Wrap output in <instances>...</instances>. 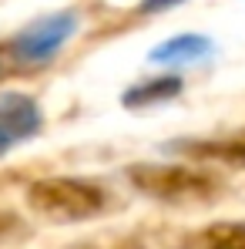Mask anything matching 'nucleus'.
<instances>
[{"label":"nucleus","mask_w":245,"mask_h":249,"mask_svg":"<svg viewBox=\"0 0 245 249\" xmlns=\"http://www.w3.org/2000/svg\"><path fill=\"white\" fill-rule=\"evenodd\" d=\"M27 202L34 212H41L54 222H81L98 215L108 206V192L84 182V178H67V175H54V178H37L27 189Z\"/></svg>","instance_id":"f257e3e1"},{"label":"nucleus","mask_w":245,"mask_h":249,"mask_svg":"<svg viewBox=\"0 0 245 249\" xmlns=\"http://www.w3.org/2000/svg\"><path fill=\"white\" fill-rule=\"evenodd\" d=\"M128 182L162 202H188V199H208L218 182L195 165H168V162H134L128 168Z\"/></svg>","instance_id":"f03ea898"},{"label":"nucleus","mask_w":245,"mask_h":249,"mask_svg":"<svg viewBox=\"0 0 245 249\" xmlns=\"http://www.w3.org/2000/svg\"><path fill=\"white\" fill-rule=\"evenodd\" d=\"M74 34H78V14L57 10V14H47L41 20L27 24L14 41V54L27 64H41V61H50Z\"/></svg>","instance_id":"7ed1b4c3"},{"label":"nucleus","mask_w":245,"mask_h":249,"mask_svg":"<svg viewBox=\"0 0 245 249\" xmlns=\"http://www.w3.org/2000/svg\"><path fill=\"white\" fill-rule=\"evenodd\" d=\"M41 105L31 94L20 91H3L0 94V155L10 152L14 145L34 138L41 131Z\"/></svg>","instance_id":"20e7f679"},{"label":"nucleus","mask_w":245,"mask_h":249,"mask_svg":"<svg viewBox=\"0 0 245 249\" xmlns=\"http://www.w3.org/2000/svg\"><path fill=\"white\" fill-rule=\"evenodd\" d=\"M171 152H181L198 162H218V165L245 168V131L222 135V138H198V142H175Z\"/></svg>","instance_id":"39448f33"},{"label":"nucleus","mask_w":245,"mask_h":249,"mask_svg":"<svg viewBox=\"0 0 245 249\" xmlns=\"http://www.w3.org/2000/svg\"><path fill=\"white\" fill-rule=\"evenodd\" d=\"M215 44L208 41L205 34H178V37H168L158 47H151L148 61L151 64H164V68H185V64H198L212 54Z\"/></svg>","instance_id":"423d86ee"},{"label":"nucleus","mask_w":245,"mask_h":249,"mask_svg":"<svg viewBox=\"0 0 245 249\" xmlns=\"http://www.w3.org/2000/svg\"><path fill=\"white\" fill-rule=\"evenodd\" d=\"M185 249H245V222H212L192 232Z\"/></svg>","instance_id":"0eeeda50"},{"label":"nucleus","mask_w":245,"mask_h":249,"mask_svg":"<svg viewBox=\"0 0 245 249\" xmlns=\"http://www.w3.org/2000/svg\"><path fill=\"white\" fill-rule=\"evenodd\" d=\"M175 94H181V78H155V81H141L134 88H128L121 94L124 108H148V105H162L171 101Z\"/></svg>","instance_id":"6e6552de"},{"label":"nucleus","mask_w":245,"mask_h":249,"mask_svg":"<svg viewBox=\"0 0 245 249\" xmlns=\"http://www.w3.org/2000/svg\"><path fill=\"white\" fill-rule=\"evenodd\" d=\"M175 3H181V0H141L138 10H141V14H155V10H168V7H175Z\"/></svg>","instance_id":"1a4fd4ad"},{"label":"nucleus","mask_w":245,"mask_h":249,"mask_svg":"<svg viewBox=\"0 0 245 249\" xmlns=\"http://www.w3.org/2000/svg\"><path fill=\"white\" fill-rule=\"evenodd\" d=\"M14 229H17V215H10V212H0V239H7Z\"/></svg>","instance_id":"9d476101"},{"label":"nucleus","mask_w":245,"mask_h":249,"mask_svg":"<svg viewBox=\"0 0 245 249\" xmlns=\"http://www.w3.org/2000/svg\"><path fill=\"white\" fill-rule=\"evenodd\" d=\"M84 249H98V246H84Z\"/></svg>","instance_id":"9b49d317"}]
</instances>
